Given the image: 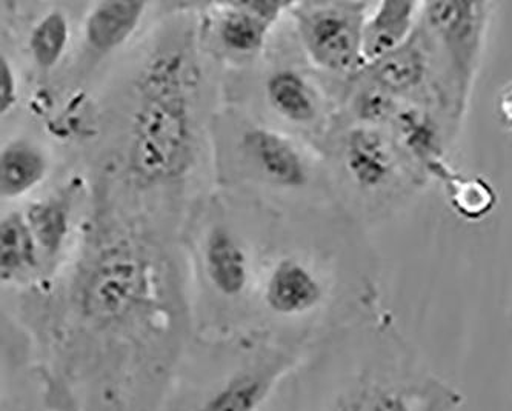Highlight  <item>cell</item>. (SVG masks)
I'll use <instances>...</instances> for the list:
<instances>
[{
  "label": "cell",
  "instance_id": "obj_1",
  "mask_svg": "<svg viewBox=\"0 0 512 411\" xmlns=\"http://www.w3.org/2000/svg\"><path fill=\"white\" fill-rule=\"evenodd\" d=\"M73 321L39 361L54 395L80 411H143L180 367L154 315L150 268L130 244L100 253L74 291Z\"/></svg>",
  "mask_w": 512,
  "mask_h": 411
},
{
  "label": "cell",
  "instance_id": "obj_2",
  "mask_svg": "<svg viewBox=\"0 0 512 411\" xmlns=\"http://www.w3.org/2000/svg\"><path fill=\"white\" fill-rule=\"evenodd\" d=\"M463 395L429 367L380 310L348 325L337 344L300 359L270 411H459Z\"/></svg>",
  "mask_w": 512,
  "mask_h": 411
},
{
  "label": "cell",
  "instance_id": "obj_3",
  "mask_svg": "<svg viewBox=\"0 0 512 411\" xmlns=\"http://www.w3.org/2000/svg\"><path fill=\"white\" fill-rule=\"evenodd\" d=\"M496 4L491 2H423L420 24L428 36L440 108L457 134L462 130L482 67Z\"/></svg>",
  "mask_w": 512,
  "mask_h": 411
},
{
  "label": "cell",
  "instance_id": "obj_4",
  "mask_svg": "<svg viewBox=\"0 0 512 411\" xmlns=\"http://www.w3.org/2000/svg\"><path fill=\"white\" fill-rule=\"evenodd\" d=\"M300 359L290 350L265 348L211 370L180 367L160 411H270Z\"/></svg>",
  "mask_w": 512,
  "mask_h": 411
},
{
  "label": "cell",
  "instance_id": "obj_5",
  "mask_svg": "<svg viewBox=\"0 0 512 411\" xmlns=\"http://www.w3.org/2000/svg\"><path fill=\"white\" fill-rule=\"evenodd\" d=\"M340 159L346 179L376 222L402 210L429 185L383 125L351 122L340 142Z\"/></svg>",
  "mask_w": 512,
  "mask_h": 411
},
{
  "label": "cell",
  "instance_id": "obj_6",
  "mask_svg": "<svg viewBox=\"0 0 512 411\" xmlns=\"http://www.w3.org/2000/svg\"><path fill=\"white\" fill-rule=\"evenodd\" d=\"M194 142L188 99L142 97L131 127L130 170L147 184L179 178L193 161Z\"/></svg>",
  "mask_w": 512,
  "mask_h": 411
},
{
  "label": "cell",
  "instance_id": "obj_7",
  "mask_svg": "<svg viewBox=\"0 0 512 411\" xmlns=\"http://www.w3.org/2000/svg\"><path fill=\"white\" fill-rule=\"evenodd\" d=\"M371 2L293 4L305 53L320 70L351 81L365 68L363 25Z\"/></svg>",
  "mask_w": 512,
  "mask_h": 411
},
{
  "label": "cell",
  "instance_id": "obj_8",
  "mask_svg": "<svg viewBox=\"0 0 512 411\" xmlns=\"http://www.w3.org/2000/svg\"><path fill=\"white\" fill-rule=\"evenodd\" d=\"M388 128L408 161L429 184H442L453 173L448 151L457 134L439 111L425 104L402 102Z\"/></svg>",
  "mask_w": 512,
  "mask_h": 411
},
{
  "label": "cell",
  "instance_id": "obj_9",
  "mask_svg": "<svg viewBox=\"0 0 512 411\" xmlns=\"http://www.w3.org/2000/svg\"><path fill=\"white\" fill-rule=\"evenodd\" d=\"M330 290L322 276L297 258L277 262L266 281L263 302L282 319H302L316 315L328 301Z\"/></svg>",
  "mask_w": 512,
  "mask_h": 411
},
{
  "label": "cell",
  "instance_id": "obj_10",
  "mask_svg": "<svg viewBox=\"0 0 512 411\" xmlns=\"http://www.w3.org/2000/svg\"><path fill=\"white\" fill-rule=\"evenodd\" d=\"M422 4L403 0L371 2L363 25L365 68L399 50L414 36L422 16Z\"/></svg>",
  "mask_w": 512,
  "mask_h": 411
},
{
  "label": "cell",
  "instance_id": "obj_11",
  "mask_svg": "<svg viewBox=\"0 0 512 411\" xmlns=\"http://www.w3.org/2000/svg\"><path fill=\"white\" fill-rule=\"evenodd\" d=\"M243 148L266 178L280 187L300 190L310 182V168L299 148L283 134L256 127L243 134Z\"/></svg>",
  "mask_w": 512,
  "mask_h": 411
},
{
  "label": "cell",
  "instance_id": "obj_12",
  "mask_svg": "<svg viewBox=\"0 0 512 411\" xmlns=\"http://www.w3.org/2000/svg\"><path fill=\"white\" fill-rule=\"evenodd\" d=\"M145 10V2L134 0H105L93 5L85 19L88 47L99 54L116 50L139 28Z\"/></svg>",
  "mask_w": 512,
  "mask_h": 411
},
{
  "label": "cell",
  "instance_id": "obj_13",
  "mask_svg": "<svg viewBox=\"0 0 512 411\" xmlns=\"http://www.w3.org/2000/svg\"><path fill=\"white\" fill-rule=\"evenodd\" d=\"M205 268L219 295L233 299L247 290L250 281L247 253L228 228L216 227L208 234Z\"/></svg>",
  "mask_w": 512,
  "mask_h": 411
},
{
  "label": "cell",
  "instance_id": "obj_14",
  "mask_svg": "<svg viewBox=\"0 0 512 411\" xmlns=\"http://www.w3.org/2000/svg\"><path fill=\"white\" fill-rule=\"evenodd\" d=\"M47 174V156L27 139L10 142L0 153V194L4 199L22 198L39 187Z\"/></svg>",
  "mask_w": 512,
  "mask_h": 411
},
{
  "label": "cell",
  "instance_id": "obj_15",
  "mask_svg": "<svg viewBox=\"0 0 512 411\" xmlns=\"http://www.w3.org/2000/svg\"><path fill=\"white\" fill-rule=\"evenodd\" d=\"M266 97L271 107L293 124H313L319 117V93L299 71L283 68L271 74L266 81Z\"/></svg>",
  "mask_w": 512,
  "mask_h": 411
},
{
  "label": "cell",
  "instance_id": "obj_16",
  "mask_svg": "<svg viewBox=\"0 0 512 411\" xmlns=\"http://www.w3.org/2000/svg\"><path fill=\"white\" fill-rule=\"evenodd\" d=\"M194 74L191 62L180 51L157 54L140 74V97L188 99Z\"/></svg>",
  "mask_w": 512,
  "mask_h": 411
},
{
  "label": "cell",
  "instance_id": "obj_17",
  "mask_svg": "<svg viewBox=\"0 0 512 411\" xmlns=\"http://www.w3.org/2000/svg\"><path fill=\"white\" fill-rule=\"evenodd\" d=\"M440 185L451 210L468 222L483 221L499 204L496 188L482 176H468L454 170Z\"/></svg>",
  "mask_w": 512,
  "mask_h": 411
},
{
  "label": "cell",
  "instance_id": "obj_18",
  "mask_svg": "<svg viewBox=\"0 0 512 411\" xmlns=\"http://www.w3.org/2000/svg\"><path fill=\"white\" fill-rule=\"evenodd\" d=\"M37 245L27 216L10 213L0 221V276L10 282L37 264Z\"/></svg>",
  "mask_w": 512,
  "mask_h": 411
},
{
  "label": "cell",
  "instance_id": "obj_19",
  "mask_svg": "<svg viewBox=\"0 0 512 411\" xmlns=\"http://www.w3.org/2000/svg\"><path fill=\"white\" fill-rule=\"evenodd\" d=\"M271 25L260 19L247 2L223 5L217 33L225 48L239 54H253L265 45Z\"/></svg>",
  "mask_w": 512,
  "mask_h": 411
},
{
  "label": "cell",
  "instance_id": "obj_20",
  "mask_svg": "<svg viewBox=\"0 0 512 411\" xmlns=\"http://www.w3.org/2000/svg\"><path fill=\"white\" fill-rule=\"evenodd\" d=\"M70 42V21L64 11L53 10L45 14L30 36L33 61L42 71H50L59 64Z\"/></svg>",
  "mask_w": 512,
  "mask_h": 411
},
{
  "label": "cell",
  "instance_id": "obj_21",
  "mask_svg": "<svg viewBox=\"0 0 512 411\" xmlns=\"http://www.w3.org/2000/svg\"><path fill=\"white\" fill-rule=\"evenodd\" d=\"M27 221L42 251L54 256L67 239L70 230V207L60 199L36 202L30 205Z\"/></svg>",
  "mask_w": 512,
  "mask_h": 411
},
{
  "label": "cell",
  "instance_id": "obj_22",
  "mask_svg": "<svg viewBox=\"0 0 512 411\" xmlns=\"http://www.w3.org/2000/svg\"><path fill=\"white\" fill-rule=\"evenodd\" d=\"M19 102V82L13 64L5 54L0 56V114L7 116Z\"/></svg>",
  "mask_w": 512,
  "mask_h": 411
},
{
  "label": "cell",
  "instance_id": "obj_23",
  "mask_svg": "<svg viewBox=\"0 0 512 411\" xmlns=\"http://www.w3.org/2000/svg\"><path fill=\"white\" fill-rule=\"evenodd\" d=\"M496 113L500 125L512 134V82L497 94Z\"/></svg>",
  "mask_w": 512,
  "mask_h": 411
}]
</instances>
